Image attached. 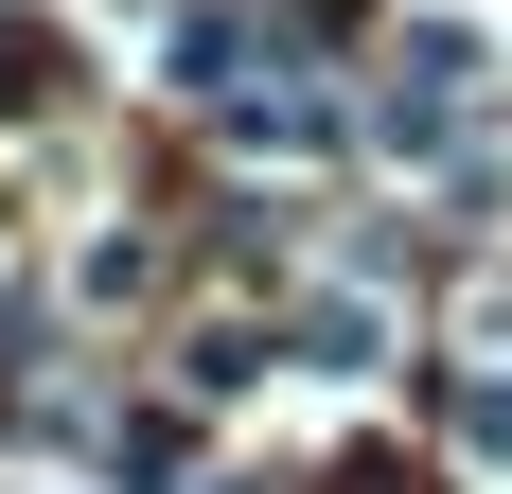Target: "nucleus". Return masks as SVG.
Masks as SVG:
<instances>
[{
	"label": "nucleus",
	"instance_id": "1",
	"mask_svg": "<svg viewBox=\"0 0 512 494\" xmlns=\"http://www.w3.org/2000/svg\"><path fill=\"white\" fill-rule=\"evenodd\" d=\"M460 442H477V459H512V371H495V389H460Z\"/></svg>",
	"mask_w": 512,
	"mask_h": 494
}]
</instances>
